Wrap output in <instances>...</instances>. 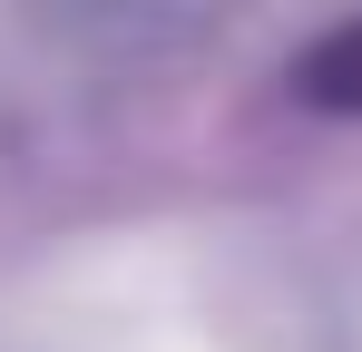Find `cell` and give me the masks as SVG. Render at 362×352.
<instances>
[{
  "instance_id": "obj_1",
  "label": "cell",
  "mask_w": 362,
  "mask_h": 352,
  "mask_svg": "<svg viewBox=\"0 0 362 352\" xmlns=\"http://www.w3.org/2000/svg\"><path fill=\"white\" fill-rule=\"evenodd\" d=\"M303 88H313L323 108H362V20H343L323 49L303 59Z\"/></svg>"
}]
</instances>
